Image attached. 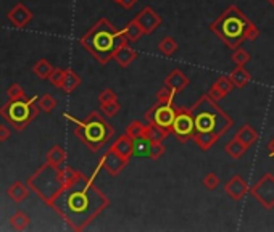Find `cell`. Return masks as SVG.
<instances>
[{
    "mask_svg": "<svg viewBox=\"0 0 274 232\" xmlns=\"http://www.w3.org/2000/svg\"><path fill=\"white\" fill-rule=\"evenodd\" d=\"M174 95H176V92L171 89V87L165 85L158 92H156V102L158 103H173Z\"/></svg>",
    "mask_w": 274,
    "mask_h": 232,
    "instance_id": "obj_30",
    "label": "cell"
},
{
    "mask_svg": "<svg viewBox=\"0 0 274 232\" xmlns=\"http://www.w3.org/2000/svg\"><path fill=\"white\" fill-rule=\"evenodd\" d=\"M135 58H137V52L134 50V48L129 47V44H124L120 48H116V52L113 55V60L121 68H128Z\"/></svg>",
    "mask_w": 274,
    "mask_h": 232,
    "instance_id": "obj_16",
    "label": "cell"
},
{
    "mask_svg": "<svg viewBox=\"0 0 274 232\" xmlns=\"http://www.w3.org/2000/svg\"><path fill=\"white\" fill-rule=\"evenodd\" d=\"M144 34L145 33H144L142 26L137 23L135 19L129 21L128 24H126V27H124V36H126V39H128L129 42H137Z\"/></svg>",
    "mask_w": 274,
    "mask_h": 232,
    "instance_id": "obj_23",
    "label": "cell"
},
{
    "mask_svg": "<svg viewBox=\"0 0 274 232\" xmlns=\"http://www.w3.org/2000/svg\"><path fill=\"white\" fill-rule=\"evenodd\" d=\"M224 192H226L234 201H239L247 195V192H250V189H249L247 181L242 176H239V174H236V176H232L229 179V182H226Z\"/></svg>",
    "mask_w": 274,
    "mask_h": 232,
    "instance_id": "obj_12",
    "label": "cell"
},
{
    "mask_svg": "<svg viewBox=\"0 0 274 232\" xmlns=\"http://www.w3.org/2000/svg\"><path fill=\"white\" fill-rule=\"evenodd\" d=\"M63 77H65V71L63 70H53L52 74L48 76V79H50V82L57 87H60L62 82H63Z\"/></svg>",
    "mask_w": 274,
    "mask_h": 232,
    "instance_id": "obj_38",
    "label": "cell"
},
{
    "mask_svg": "<svg viewBox=\"0 0 274 232\" xmlns=\"http://www.w3.org/2000/svg\"><path fill=\"white\" fill-rule=\"evenodd\" d=\"M178 47H179L178 42H176L173 37H163L160 41V44H158V50L165 56H171V55H174L176 52H178Z\"/></svg>",
    "mask_w": 274,
    "mask_h": 232,
    "instance_id": "obj_26",
    "label": "cell"
},
{
    "mask_svg": "<svg viewBox=\"0 0 274 232\" xmlns=\"http://www.w3.org/2000/svg\"><path fill=\"white\" fill-rule=\"evenodd\" d=\"M81 44L97 62L106 65L113 58L116 48L129 44V41L124 36V29L118 31L108 19L103 18L83 36Z\"/></svg>",
    "mask_w": 274,
    "mask_h": 232,
    "instance_id": "obj_3",
    "label": "cell"
},
{
    "mask_svg": "<svg viewBox=\"0 0 274 232\" xmlns=\"http://www.w3.org/2000/svg\"><path fill=\"white\" fill-rule=\"evenodd\" d=\"M229 77L234 87H245L250 82V73L243 66H237L236 70L229 74Z\"/></svg>",
    "mask_w": 274,
    "mask_h": 232,
    "instance_id": "obj_22",
    "label": "cell"
},
{
    "mask_svg": "<svg viewBox=\"0 0 274 232\" xmlns=\"http://www.w3.org/2000/svg\"><path fill=\"white\" fill-rule=\"evenodd\" d=\"M194 142L199 145V147L202 149V150H208V149H211L214 143L218 142V139H220V135L218 134H214V132H195L194 134Z\"/></svg>",
    "mask_w": 274,
    "mask_h": 232,
    "instance_id": "obj_18",
    "label": "cell"
},
{
    "mask_svg": "<svg viewBox=\"0 0 274 232\" xmlns=\"http://www.w3.org/2000/svg\"><path fill=\"white\" fill-rule=\"evenodd\" d=\"M110 149L115 150L120 157L131 160V157H134V139H131L128 134H123L112 143Z\"/></svg>",
    "mask_w": 274,
    "mask_h": 232,
    "instance_id": "obj_14",
    "label": "cell"
},
{
    "mask_svg": "<svg viewBox=\"0 0 274 232\" xmlns=\"http://www.w3.org/2000/svg\"><path fill=\"white\" fill-rule=\"evenodd\" d=\"M8 135H10L8 128H7V126H4V124H0V140L8 139Z\"/></svg>",
    "mask_w": 274,
    "mask_h": 232,
    "instance_id": "obj_41",
    "label": "cell"
},
{
    "mask_svg": "<svg viewBox=\"0 0 274 232\" xmlns=\"http://www.w3.org/2000/svg\"><path fill=\"white\" fill-rule=\"evenodd\" d=\"M94 178H79L53 198L52 205L74 229H84L105 210L108 198L94 186Z\"/></svg>",
    "mask_w": 274,
    "mask_h": 232,
    "instance_id": "obj_1",
    "label": "cell"
},
{
    "mask_svg": "<svg viewBox=\"0 0 274 232\" xmlns=\"http://www.w3.org/2000/svg\"><path fill=\"white\" fill-rule=\"evenodd\" d=\"M113 100H118V99H116V94L112 89H103L99 95L100 103H108V102H113Z\"/></svg>",
    "mask_w": 274,
    "mask_h": 232,
    "instance_id": "obj_39",
    "label": "cell"
},
{
    "mask_svg": "<svg viewBox=\"0 0 274 232\" xmlns=\"http://www.w3.org/2000/svg\"><path fill=\"white\" fill-rule=\"evenodd\" d=\"M165 85L171 87V89L176 94H179V92H182L185 87L189 85V77L185 76L181 70H173L168 76H166Z\"/></svg>",
    "mask_w": 274,
    "mask_h": 232,
    "instance_id": "obj_15",
    "label": "cell"
},
{
    "mask_svg": "<svg viewBox=\"0 0 274 232\" xmlns=\"http://www.w3.org/2000/svg\"><path fill=\"white\" fill-rule=\"evenodd\" d=\"M236 137L242 142V143H245L247 147L250 149L253 143H255L257 140H258V132L252 128L250 124H243L242 128L237 131V134H236Z\"/></svg>",
    "mask_w": 274,
    "mask_h": 232,
    "instance_id": "obj_20",
    "label": "cell"
},
{
    "mask_svg": "<svg viewBox=\"0 0 274 232\" xmlns=\"http://www.w3.org/2000/svg\"><path fill=\"white\" fill-rule=\"evenodd\" d=\"M28 222H29L28 216L24 215V213H21V211H18L16 215L12 218V224H13V227H16V229H24V227L28 226Z\"/></svg>",
    "mask_w": 274,
    "mask_h": 232,
    "instance_id": "obj_37",
    "label": "cell"
},
{
    "mask_svg": "<svg viewBox=\"0 0 274 232\" xmlns=\"http://www.w3.org/2000/svg\"><path fill=\"white\" fill-rule=\"evenodd\" d=\"M65 150L62 147H58V145H55V147L50 149V152L47 153V160L50 164H55V166H58L60 163L65 161Z\"/></svg>",
    "mask_w": 274,
    "mask_h": 232,
    "instance_id": "obj_27",
    "label": "cell"
},
{
    "mask_svg": "<svg viewBox=\"0 0 274 232\" xmlns=\"http://www.w3.org/2000/svg\"><path fill=\"white\" fill-rule=\"evenodd\" d=\"M190 111L195 121V129L199 132H214L220 137L232 128L231 116L213 100L211 97L202 95L200 99L190 106ZM195 131V132H197Z\"/></svg>",
    "mask_w": 274,
    "mask_h": 232,
    "instance_id": "obj_4",
    "label": "cell"
},
{
    "mask_svg": "<svg viewBox=\"0 0 274 232\" xmlns=\"http://www.w3.org/2000/svg\"><path fill=\"white\" fill-rule=\"evenodd\" d=\"M8 195L12 197L13 200L19 201V200H24L26 195H28V189L23 186L21 182H15L12 187L8 189Z\"/></svg>",
    "mask_w": 274,
    "mask_h": 232,
    "instance_id": "obj_29",
    "label": "cell"
},
{
    "mask_svg": "<svg viewBox=\"0 0 274 232\" xmlns=\"http://www.w3.org/2000/svg\"><path fill=\"white\" fill-rule=\"evenodd\" d=\"M176 118V106L174 103H158L156 102L152 108L145 113V120L152 126H158V128L170 131Z\"/></svg>",
    "mask_w": 274,
    "mask_h": 232,
    "instance_id": "obj_6",
    "label": "cell"
},
{
    "mask_svg": "<svg viewBox=\"0 0 274 232\" xmlns=\"http://www.w3.org/2000/svg\"><path fill=\"white\" fill-rule=\"evenodd\" d=\"M232 81H231V77L229 76H224L221 74L216 81H214L210 87V91H208V95L211 97L213 100H223L224 97H228L232 91Z\"/></svg>",
    "mask_w": 274,
    "mask_h": 232,
    "instance_id": "obj_13",
    "label": "cell"
},
{
    "mask_svg": "<svg viewBox=\"0 0 274 232\" xmlns=\"http://www.w3.org/2000/svg\"><path fill=\"white\" fill-rule=\"evenodd\" d=\"M57 106V100L53 99L52 95H42L41 99H39V108L41 110H44V111H47V113H50L53 108Z\"/></svg>",
    "mask_w": 274,
    "mask_h": 232,
    "instance_id": "obj_34",
    "label": "cell"
},
{
    "mask_svg": "<svg viewBox=\"0 0 274 232\" xmlns=\"http://www.w3.org/2000/svg\"><path fill=\"white\" fill-rule=\"evenodd\" d=\"M128 161L129 160H126V158H123V157H120L118 153H116L115 150H108L106 152L103 157H102V160H100V163H99V166H97V169H95V174L92 178H95L97 176V172H99L102 168H105L106 169V172L108 174H112V176H118V174L126 168V164H128Z\"/></svg>",
    "mask_w": 274,
    "mask_h": 232,
    "instance_id": "obj_10",
    "label": "cell"
},
{
    "mask_svg": "<svg viewBox=\"0 0 274 232\" xmlns=\"http://www.w3.org/2000/svg\"><path fill=\"white\" fill-rule=\"evenodd\" d=\"M268 2H269V4H271L272 7H274V0H268Z\"/></svg>",
    "mask_w": 274,
    "mask_h": 232,
    "instance_id": "obj_45",
    "label": "cell"
},
{
    "mask_svg": "<svg viewBox=\"0 0 274 232\" xmlns=\"http://www.w3.org/2000/svg\"><path fill=\"white\" fill-rule=\"evenodd\" d=\"M170 134V131H165L158 126H152L147 123L145 128H144V137H147L150 142H163L166 135Z\"/></svg>",
    "mask_w": 274,
    "mask_h": 232,
    "instance_id": "obj_21",
    "label": "cell"
},
{
    "mask_svg": "<svg viewBox=\"0 0 274 232\" xmlns=\"http://www.w3.org/2000/svg\"><path fill=\"white\" fill-rule=\"evenodd\" d=\"M220 178L216 176L214 172H208L207 176L203 178V186L207 187L208 190H214V189H218L220 187Z\"/></svg>",
    "mask_w": 274,
    "mask_h": 232,
    "instance_id": "obj_36",
    "label": "cell"
},
{
    "mask_svg": "<svg viewBox=\"0 0 274 232\" xmlns=\"http://www.w3.org/2000/svg\"><path fill=\"white\" fill-rule=\"evenodd\" d=\"M34 100L29 102H18L15 100L13 103L7 105L5 108L2 110V114L5 116V120H10L16 128H23V126L33 118V116L37 114L36 110H33V103Z\"/></svg>",
    "mask_w": 274,
    "mask_h": 232,
    "instance_id": "obj_9",
    "label": "cell"
},
{
    "mask_svg": "<svg viewBox=\"0 0 274 232\" xmlns=\"http://www.w3.org/2000/svg\"><path fill=\"white\" fill-rule=\"evenodd\" d=\"M134 19L142 26V29H144V33H145V34L153 33L156 27H160V24H161V21H163L161 16H160L158 13H156L152 7H145V8H142L141 12L135 15Z\"/></svg>",
    "mask_w": 274,
    "mask_h": 232,
    "instance_id": "obj_11",
    "label": "cell"
},
{
    "mask_svg": "<svg viewBox=\"0 0 274 232\" xmlns=\"http://www.w3.org/2000/svg\"><path fill=\"white\" fill-rule=\"evenodd\" d=\"M8 18H10V21H12L15 26H18V27H21V26H24L29 19H31V12L29 10H26V7L24 5H21V4H18L12 12L8 13Z\"/></svg>",
    "mask_w": 274,
    "mask_h": 232,
    "instance_id": "obj_17",
    "label": "cell"
},
{
    "mask_svg": "<svg viewBox=\"0 0 274 232\" xmlns=\"http://www.w3.org/2000/svg\"><path fill=\"white\" fill-rule=\"evenodd\" d=\"M195 121L190 108H184V106H176V118L171 126V132L178 137V140L185 142L194 137L195 134Z\"/></svg>",
    "mask_w": 274,
    "mask_h": 232,
    "instance_id": "obj_7",
    "label": "cell"
},
{
    "mask_svg": "<svg viewBox=\"0 0 274 232\" xmlns=\"http://www.w3.org/2000/svg\"><path fill=\"white\" fill-rule=\"evenodd\" d=\"M231 58H232V62L236 63L237 66H245V65L250 62L252 56H250V53H249L247 50H243V48L237 47V48H234V52H232Z\"/></svg>",
    "mask_w": 274,
    "mask_h": 232,
    "instance_id": "obj_28",
    "label": "cell"
},
{
    "mask_svg": "<svg viewBox=\"0 0 274 232\" xmlns=\"http://www.w3.org/2000/svg\"><path fill=\"white\" fill-rule=\"evenodd\" d=\"M135 4H137V0H121V2H120V5H121L123 8H126V10L132 8Z\"/></svg>",
    "mask_w": 274,
    "mask_h": 232,
    "instance_id": "obj_42",
    "label": "cell"
},
{
    "mask_svg": "<svg viewBox=\"0 0 274 232\" xmlns=\"http://www.w3.org/2000/svg\"><path fill=\"white\" fill-rule=\"evenodd\" d=\"M52 71H53V68L50 66V63H48L47 60H39L37 65L34 66V73L39 77H42V79H47V77L52 74Z\"/></svg>",
    "mask_w": 274,
    "mask_h": 232,
    "instance_id": "obj_31",
    "label": "cell"
},
{
    "mask_svg": "<svg viewBox=\"0 0 274 232\" xmlns=\"http://www.w3.org/2000/svg\"><path fill=\"white\" fill-rule=\"evenodd\" d=\"M144 128L145 124H142L141 121H132L128 128H126V134H128L131 139H139L144 135Z\"/></svg>",
    "mask_w": 274,
    "mask_h": 232,
    "instance_id": "obj_32",
    "label": "cell"
},
{
    "mask_svg": "<svg viewBox=\"0 0 274 232\" xmlns=\"http://www.w3.org/2000/svg\"><path fill=\"white\" fill-rule=\"evenodd\" d=\"M68 118L76 124V135L92 152H99L115 135V129L112 128V124H108V121L97 111L91 113L84 121H77L70 114H68Z\"/></svg>",
    "mask_w": 274,
    "mask_h": 232,
    "instance_id": "obj_5",
    "label": "cell"
},
{
    "mask_svg": "<svg viewBox=\"0 0 274 232\" xmlns=\"http://www.w3.org/2000/svg\"><path fill=\"white\" fill-rule=\"evenodd\" d=\"M7 94H8V97H10L12 100H19V99L23 97V89H21V87H19L18 84H13V85L8 89Z\"/></svg>",
    "mask_w": 274,
    "mask_h": 232,
    "instance_id": "obj_40",
    "label": "cell"
},
{
    "mask_svg": "<svg viewBox=\"0 0 274 232\" xmlns=\"http://www.w3.org/2000/svg\"><path fill=\"white\" fill-rule=\"evenodd\" d=\"M150 140L147 137H139V139H134V157H139V158H149V153H150Z\"/></svg>",
    "mask_w": 274,
    "mask_h": 232,
    "instance_id": "obj_25",
    "label": "cell"
},
{
    "mask_svg": "<svg viewBox=\"0 0 274 232\" xmlns=\"http://www.w3.org/2000/svg\"><path fill=\"white\" fill-rule=\"evenodd\" d=\"M100 110L105 116L112 118V116H115L121 110V105H120L118 100H113V102H108V103H100Z\"/></svg>",
    "mask_w": 274,
    "mask_h": 232,
    "instance_id": "obj_33",
    "label": "cell"
},
{
    "mask_svg": "<svg viewBox=\"0 0 274 232\" xmlns=\"http://www.w3.org/2000/svg\"><path fill=\"white\" fill-rule=\"evenodd\" d=\"M79 84H81V77L77 76L74 71L66 70V71H65V77H63V82H62V85H60V89L65 91V92H73Z\"/></svg>",
    "mask_w": 274,
    "mask_h": 232,
    "instance_id": "obj_24",
    "label": "cell"
},
{
    "mask_svg": "<svg viewBox=\"0 0 274 232\" xmlns=\"http://www.w3.org/2000/svg\"><path fill=\"white\" fill-rule=\"evenodd\" d=\"M113 2H115V4H118V5H120V2H121V0H113Z\"/></svg>",
    "mask_w": 274,
    "mask_h": 232,
    "instance_id": "obj_44",
    "label": "cell"
},
{
    "mask_svg": "<svg viewBox=\"0 0 274 232\" xmlns=\"http://www.w3.org/2000/svg\"><path fill=\"white\" fill-rule=\"evenodd\" d=\"M210 31L229 48H237L245 41H257L260 31L255 23L236 5H229L210 24Z\"/></svg>",
    "mask_w": 274,
    "mask_h": 232,
    "instance_id": "obj_2",
    "label": "cell"
},
{
    "mask_svg": "<svg viewBox=\"0 0 274 232\" xmlns=\"http://www.w3.org/2000/svg\"><path fill=\"white\" fill-rule=\"evenodd\" d=\"M166 149L161 142H152L150 143V153H149V158L152 160H160L163 155H165Z\"/></svg>",
    "mask_w": 274,
    "mask_h": 232,
    "instance_id": "obj_35",
    "label": "cell"
},
{
    "mask_svg": "<svg viewBox=\"0 0 274 232\" xmlns=\"http://www.w3.org/2000/svg\"><path fill=\"white\" fill-rule=\"evenodd\" d=\"M250 193L263 208L266 210L274 208V176L272 174L269 172L263 174L255 182V186L250 187Z\"/></svg>",
    "mask_w": 274,
    "mask_h": 232,
    "instance_id": "obj_8",
    "label": "cell"
},
{
    "mask_svg": "<svg viewBox=\"0 0 274 232\" xmlns=\"http://www.w3.org/2000/svg\"><path fill=\"white\" fill-rule=\"evenodd\" d=\"M224 150H226V153L229 155L232 160H239V158L243 157V153L249 150V147H247L245 143H242V142L236 137V135H234V137L226 143Z\"/></svg>",
    "mask_w": 274,
    "mask_h": 232,
    "instance_id": "obj_19",
    "label": "cell"
},
{
    "mask_svg": "<svg viewBox=\"0 0 274 232\" xmlns=\"http://www.w3.org/2000/svg\"><path fill=\"white\" fill-rule=\"evenodd\" d=\"M268 152H269V157L274 158V139L269 140V143H268Z\"/></svg>",
    "mask_w": 274,
    "mask_h": 232,
    "instance_id": "obj_43",
    "label": "cell"
}]
</instances>
